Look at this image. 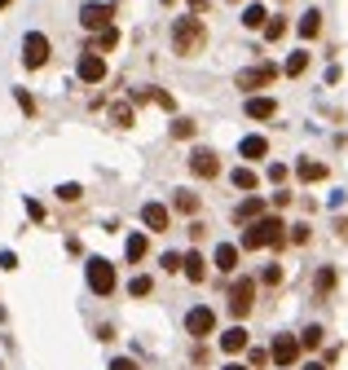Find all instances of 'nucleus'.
<instances>
[{"instance_id": "f257e3e1", "label": "nucleus", "mask_w": 348, "mask_h": 370, "mask_svg": "<svg viewBox=\"0 0 348 370\" xmlns=\"http://www.w3.org/2000/svg\"><path fill=\"white\" fill-rule=\"evenodd\" d=\"M287 229H291V225H283L278 216H260V221H247V229H243V247H247V251L283 247V243H287Z\"/></svg>"}, {"instance_id": "f03ea898", "label": "nucleus", "mask_w": 348, "mask_h": 370, "mask_svg": "<svg viewBox=\"0 0 348 370\" xmlns=\"http://www.w3.org/2000/svg\"><path fill=\"white\" fill-rule=\"evenodd\" d=\"M203 44H207V27L203 18H176L172 23V53L176 58H194V53H203Z\"/></svg>"}, {"instance_id": "7ed1b4c3", "label": "nucleus", "mask_w": 348, "mask_h": 370, "mask_svg": "<svg viewBox=\"0 0 348 370\" xmlns=\"http://www.w3.org/2000/svg\"><path fill=\"white\" fill-rule=\"evenodd\" d=\"M49 53H53V44H49L44 31H27V40H22V66L27 71H40L49 62Z\"/></svg>"}, {"instance_id": "20e7f679", "label": "nucleus", "mask_w": 348, "mask_h": 370, "mask_svg": "<svg viewBox=\"0 0 348 370\" xmlns=\"http://www.w3.org/2000/svg\"><path fill=\"white\" fill-rule=\"evenodd\" d=\"M273 79H278V66L273 62H256V66H247V71H238V89L256 93V89H269Z\"/></svg>"}, {"instance_id": "39448f33", "label": "nucleus", "mask_w": 348, "mask_h": 370, "mask_svg": "<svg viewBox=\"0 0 348 370\" xmlns=\"http://www.w3.org/2000/svg\"><path fill=\"white\" fill-rule=\"evenodd\" d=\"M84 274H89V287H93L97 295H110V291H115V264H110V260L93 256V260L84 264Z\"/></svg>"}, {"instance_id": "423d86ee", "label": "nucleus", "mask_w": 348, "mask_h": 370, "mask_svg": "<svg viewBox=\"0 0 348 370\" xmlns=\"http://www.w3.org/2000/svg\"><path fill=\"white\" fill-rule=\"evenodd\" d=\"M110 18H115V5H106V0L79 5V23H84V31H102V27H110Z\"/></svg>"}, {"instance_id": "0eeeda50", "label": "nucleus", "mask_w": 348, "mask_h": 370, "mask_svg": "<svg viewBox=\"0 0 348 370\" xmlns=\"http://www.w3.org/2000/svg\"><path fill=\"white\" fill-rule=\"evenodd\" d=\"M252 305H256V282L252 278H238L234 291H229V309H234V317H247Z\"/></svg>"}, {"instance_id": "6e6552de", "label": "nucleus", "mask_w": 348, "mask_h": 370, "mask_svg": "<svg viewBox=\"0 0 348 370\" xmlns=\"http://www.w3.org/2000/svg\"><path fill=\"white\" fill-rule=\"evenodd\" d=\"M186 331L194 335V340H203V335H212V331H217V313H212L207 305L190 309V313H186Z\"/></svg>"}, {"instance_id": "1a4fd4ad", "label": "nucleus", "mask_w": 348, "mask_h": 370, "mask_svg": "<svg viewBox=\"0 0 348 370\" xmlns=\"http://www.w3.org/2000/svg\"><path fill=\"white\" fill-rule=\"evenodd\" d=\"M300 340L295 335H273V348H269V357L278 362V366H295V357H300Z\"/></svg>"}, {"instance_id": "9d476101", "label": "nucleus", "mask_w": 348, "mask_h": 370, "mask_svg": "<svg viewBox=\"0 0 348 370\" xmlns=\"http://www.w3.org/2000/svg\"><path fill=\"white\" fill-rule=\"evenodd\" d=\"M79 79L84 84H102L106 79V62H102V53H97V49H89V53H79Z\"/></svg>"}, {"instance_id": "9b49d317", "label": "nucleus", "mask_w": 348, "mask_h": 370, "mask_svg": "<svg viewBox=\"0 0 348 370\" xmlns=\"http://www.w3.org/2000/svg\"><path fill=\"white\" fill-rule=\"evenodd\" d=\"M190 172H194V177H203V181H212V177L221 172V159H217V150H203V146H198L194 155H190Z\"/></svg>"}, {"instance_id": "f8f14e48", "label": "nucleus", "mask_w": 348, "mask_h": 370, "mask_svg": "<svg viewBox=\"0 0 348 370\" xmlns=\"http://www.w3.org/2000/svg\"><path fill=\"white\" fill-rule=\"evenodd\" d=\"M141 221H146V229H150V234H168L172 212L163 208V203H146V208H141Z\"/></svg>"}, {"instance_id": "ddd939ff", "label": "nucleus", "mask_w": 348, "mask_h": 370, "mask_svg": "<svg viewBox=\"0 0 348 370\" xmlns=\"http://www.w3.org/2000/svg\"><path fill=\"white\" fill-rule=\"evenodd\" d=\"M273 115H278V102H273V97H247V120H273Z\"/></svg>"}, {"instance_id": "4468645a", "label": "nucleus", "mask_w": 348, "mask_h": 370, "mask_svg": "<svg viewBox=\"0 0 348 370\" xmlns=\"http://www.w3.org/2000/svg\"><path fill=\"white\" fill-rule=\"evenodd\" d=\"M238 155H243V159H252V163H260L264 155H269V141H264L260 132H252V137H243V146H238Z\"/></svg>"}, {"instance_id": "2eb2a0df", "label": "nucleus", "mask_w": 348, "mask_h": 370, "mask_svg": "<svg viewBox=\"0 0 348 370\" xmlns=\"http://www.w3.org/2000/svg\"><path fill=\"white\" fill-rule=\"evenodd\" d=\"M212 264H217L221 274H234V269H238V247H234V243H221L217 256H212Z\"/></svg>"}, {"instance_id": "dca6fc26", "label": "nucleus", "mask_w": 348, "mask_h": 370, "mask_svg": "<svg viewBox=\"0 0 348 370\" xmlns=\"http://www.w3.org/2000/svg\"><path fill=\"white\" fill-rule=\"evenodd\" d=\"M326 172H330V167L326 163H318V159H300V163H295V177H300V181H326Z\"/></svg>"}, {"instance_id": "f3484780", "label": "nucleus", "mask_w": 348, "mask_h": 370, "mask_svg": "<svg viewBox=\"0 0 348 370\" xmlns=\"http://www.w3.org/2000/svg\"><path fill=\"white\" fill-rule=\"evenodd\" d=\"M260 216H264V198H243V203H238V212H234V221L238 225H247V221H260Z\"/></svg>"}, {"instance_id": "a211bd4d", "label": "nucleus", "mask_w": 348, "mask_h": 370, "mask_svg": "<svg viewBox=\"0 0 348 370\" xmlns=\"http://www.w3.org/2000/svg\"><path fill=\"white\" fill-rule=\"evenodd\" d=\"M269 18H273V13L264 9V5H247V9H243V27H247V31H264V23H269Z\"/></svg>"}, {"instance_id": "6ab92c4d", "label": "nucleus", "mask_w": 348, "mask_h": 370, "mask_svg": "<svg viewBox=\"0 0 348 370\" xmlns=\"http://www.w3.org/2000/svg\"><path fill=\"white\" fill-rule=\"evenodd\" d=\"M146 251H150V243H146V234H128V243H124V256H128V264L146 260Z\"/></svg>"}, {"instance_id": "aec40b11", "label": "nucleus", "mask_w": 348, "mask_h": 370, "mask_svg": "<svg viewBox=\"0 0 348 370\" xmlns=\"http://www.w3.org/2000/svg\"><path fill=\"white\" fill-rule=\"evenodd\" d=\"M221 348H225V352H243V348H247V331H243V326H229V331L221 335Z\"/></svg>"}, {"instance_id": "412c9836", "label": "nucleus", "mask_w": 348, "mask_h": 370, "mask_svg": "<svg viewBox=\"0 0 348 370\" xmlns=\"http://www.w3.org/2000/svg\"><path fill=\"white\" fill-rule=\"evenodd\" d=\"M181 269H186L190 282H203V274H207V264H203V256H198V251H190V256L181 260Z\"/></svg>"}, {"instance_id": "4be33fe9", "label": "nucleus", "mask_w": 348, "mask_h": 370, "mask_svg": "<svg viewBox=\"0 0 348 370\" xmlns=\"http://www.w3.org/2000/svg\"><path fill=\"white\" fill-rule=\"evenodd\" d=\"M229 181H234V190H256V185H260V177L252 172V167H234Z\"/></svg>"}, {"instance_id": "5701e85b", "label": "nucleus", "mask_w": 348, "mask_h": 370, "mask_svg": "<svg viewBox=\"0 0 348 370\" xmlns=\"http://www.w3.org/2000/svg\"><path fill=\"white\" fill-rule=\"evenodd\" d=\"M318 31H322V13H318V9H309L304 18H300V40H313Z\"/></svg>"}, {"instance_id": "b1692460", "label": "nucleus", "mask_w": 348, "mask_h": 370, "mask_svg": "<svg viewBox=\"0 0 348 370\" xmlns=\"http://www.w3.org/2000/svg\"><path fill=\"white\" fill-rule=\"evenodd\" d=\"M132 120H137V115H132V102H115V106H110V124L132 128Z\"/></svg>"}, {"instance_id": "393cba45", "label": "nucleus", "mask_w": 348, "mask_h": 370, "mask_svg": "<svg viewBox=\"0 0 348 370\" xmlns=\"http://www.w3.org/2000/svg\"><path fill=\"white\" fill-rule=\"evenodd\" d=\"M283 71H287L291 79H295V75H304V71H309V53H304V49H295V53L287 58V66H283Z\"/></svg>"}, {"instance_id": "a878e982", "label": "nucleus", "mask_w": 348, "mask_h": 370, "mask_svg": "<svg viewBox=\"0 0 348 370\" xmlns=\"http://www.w3.org/2000/svg\"><path fill=\"white\" fill-rule=\"evenodd\" d=\"M172 208H176V212H186V216H194V212H198V194H190V190H176Z\"/></svg>"}, {"instance_id": "bb28decb", "label": "nucleus", "mask_w": 348, "mask_h": 370, "mask_svg": "<svg viewBox=\"0 0 348 370\" xmlns=\"http://www.w3.org/2000/svg\"><path fill=\"white\" fill-rule=\"evenodd\" d=\"M194 132H198V124H194V120H172V137H176V141H190Z\"/></svg>"}, {"instance_id": "cd10ccee", "label": "nucleus", "mask_w": 348, "mask_h": 370, "mask_svg": "<svg viewBox=\"0 0 348 370\" xmlns=\"http://www.w3.org/2000/svg\"><path fill=\"white\" fill-rule=\"evenodd\" d=\"M322 340H326V331H322V326H304V331H300V344H304V348H318Z\"/></svg>"}, {"instance_id": "c85d7f7f", "label": "nucleus", "mask_w": 348, "mask_h": 370, "mask_svg": "<svg viewBox=\"0 0 348 370\" xmlns=\"http://www.w3.org/2000/svg\"><path fill=\"white\" fill-rule=\"evenodd\" d=\"M115 44H120V31H115V27H102V36H97V49H102V53H110Z\"/></svg>"}, {"instance_id": "c756f323", "label": "nucleus", "mask_w": 348, "mask_h": 370, "mask_svg": "<svg viewBox=\"0 0 348 370\" xmlns=\"http://www.w3.org/2000/svg\"><path fill=\"white\" fill-rule=\"evenodd\" d=\"M79 194H84V190H79L75 181H66V185H58V198H62V203H79Z\"/></svg>"}, {"instance_id": "7c9ffc66", "label": "nucleus", "mask_w": 348, "mask_h": 370, "mask_svg": "<svg viewBox=\"0 0 348 370\" xmlns=\"http://www.w3.org/2000/svg\"><path fill=\"white\" fill-rule=\"evenodd\" d=\"M287 36V23L283 18H269V23H264V40H283Z\"/></svg>"}, {"instance_id": "2f4dec72", "label": "nucleus", "mask_w": 348, "mask_h": 370, "mask_svg": "<svg viewBox=\"0 0 348 370\" xmlns=\"http://www.w3.org/2000/svg\"><path fill=\"white\" fill-rule=\"evenodd\" d=\"M128 291H132V295H150V291H155V282L141 274V278H132V282H128Z\"/></svg>"}, {"instance_id": "473e14b6", "label": "nucleus", "mask_w": 348, "mask_h": 370, "mask_svg": "<svg viewBox=\"0 0 348 370\" xmlns=\"http://www.w3.org/2000/svg\"><path fill=\"white\" fill-rule=\"evenodd\" d=\"M13 102H18V106H22L27 115H36V97H31L27 89H13Z\"/></svg>"}, {"instance_id": "72a5a7b5", "label": "nucleus", "mask_w": 348, "mask_h": 370, "mask_svg": "<svg viewBox=\"0 0 348 370\" xmlns=\"http://www.w3.org/2000/svg\"><path fill=\"white\" fill-rule=\"evenodd\" d=\"M260 282H264V287H278V282H283V269H278V264H269V269L260 274Z\"/></svg>"}, {"instance_id": "f704fd0d", "label": "nucleus", "mask_w": 348, "mask_h": 370, "mask_svg": "<svg viewBox=\"0 0 348 370\" xmlns=\"http://www.w3.org/2000/svg\"><path fill=\"white\" fill-rule=\"evenodd\" d=\"M330 287H335V269H322V274H318V291H330Z\"/></svg>"}, {"instance_id": "c9c22d12", "label": "nucleus", "mask_w": 348, "mask_h": 370, "mask_svg": "<svg viewBox=\"0 0 348 370\" xmlns=\"http://www.w3.org/2000/svg\"><path fill=\"white\" fill-rule=\"evenodd\" d=\"M287 243H309V225H291V234H287Z\"/></svg>"}, {"instance_id": "e433bc0d", "label": "nucleus", "mask_w": 348, "mask_h": 370, "mask_svg": "<svg viewBox=\"0 0 348 370\" xmlns=\"http://www.w3.org/2000/svg\"><path fill=\"white\" fill-rule=\"evenodd\" d=\"M181 260H186V256H172V251H168V256H163L159 264H163V269H168V274H176V269H181Z\"/></svg>"}, {"instance_id": "4c0bfd02", "label": "nucleus", "mask_w": 348, "mask_h": 370, "mask_svg": "<svg viewBox=\"0 0 348 370\" xmlns=\"http://www.w3.org/2000/svg\"><path fill=\"white\" fill-rule=\"evenodd\" d=\"M27 216H31V221H44V208L36 203V198H27Z\"/></svg>"}, {"instance_id": "58836bf2", "label": "nucleus", "mask_w": 348, "mask_h": 370, "mask_svg": "<svg viewBox=\"0 0 348 370\" xmlns=\"http://www.w3.org/2000/svg\"><path fill=\"white\" fill-rule=\"evenodd\" d=\"M269 181H287V163H269Z\"/></svg>"}, {"instance_id": "ea45409f", "label": "nucleus", "mask_w": 348, "mask_h": 370, "mask_svg": "<svg viewBox=\"0 0 348 370\" xmlns=\"http://www.w3.org/2000/svg\"><path fill=\"white\" fill-rule=\"evenodd\" d=\"M273 357H269V352H264V348H252V366H269Z\"/></svg>"}, {"instance_id": "a19ab883", "label": "nucleus", "mask_w": 348, "mask_h": 370, "mask_svg": "<svg viewBox=\"0 0 348 370\" xmlns=\"http://www.w3.org/2000/svg\"><path fill=\"white\" fill-rule=\"evenodd\" d=\"M110 370H137V362H128V357H115V362H110Z\"/></svg>"}, {"instance_id": "79ce46f5", "label": "nucleus", "mask_w": 348, "mask_h": 370, "mask_svg": "<svg viewBox=\"0 0 348 370\" xmlns=\"http://www.w3.org/2000/svg\"><path fill=\"white\" fill-rule=\"evenodd\" d=\"M186 5H190V13H203V9H207V0H186Z\"/></svg>"}, {"instance_id": "37998d69", "label": "nucleus", "mask_w": 348, "mask_h": 370, "mask_svg": "<svg viewBox=\"0 0 348 370\" xmlns=\"http://www.w3.org/2000/svg\"><path fill=\"white\" fill-rule=\"evenodd\" d=\"M304 370H326V366H322V362H309V366H304Z\"/></svg>"}, {"instance_id": "c03bdc74", "label": "nucleus", "mask_w": 348, "mask_h": 370, "mask_svg": "<svg viewBox=\"0 0 348 370\" xmlns=\"http://www.w3.org/2000/svg\"><path fill=\"white\" fill-rule=\"evenodd\" d=\"M225 370H247V366H238V362H229V366H225Z\"/></svg>"}, {"instance_id": "a18cd8bd", "label": "nucleus", "mask_w": 348, "mask_h": 370, "mask_svg": "<svg viewBox=\"0 0 348 370\" xmlns=\"http://www.w3.org/2000/svg\"><path fill=\"white\" fill-rule=\"evenodd\" d=\"M9 5H13V0H0V9H9Z\"/></svg>"}, {"instance_id": "49530a36", "label": "nucleus", "mask_w": 348, "mask_h": 370, "mask_svg": "<svg viewBox=\"0 0 348 370\" xmlns=\"http://www.w3.org/2000/svg\"><path fill=\"white\" fill-rule=\"evenodd\" d=\"M163 5H172V0H163Z\"/></svg>"}]
</instances>
